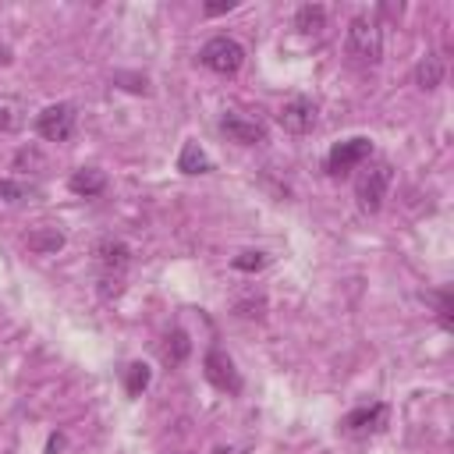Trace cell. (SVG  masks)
Instances as JSON below:
<instances>
[{"instance_id":"obj_1","label":"cell","mask_w":454,"mask_h":454,"mask_svg":"<svg viewBox=\"0 0 454 454\" xmlns=\"http://www.w3.org/2000/svg\"><path fill=\"white\" fill-rule=\"evenodd\" d=\"M348 57L355 60V64H380V57H383V32H380V21L376 18H369V14H358V18H351V25H348Z\"/></svg>"},{"instance_id":"obj_2","label":"cell","mask_w":454,"mask_h":454,"mask_svg":"<svg viewBox=\"0 0 454 454\" xmlns=\"http://www.w3.org/2000/svg\"><path fill=\"white\" fill-rule=\"evenodd\" d=\"M390 177H394L390 163H383V160H380V163H369V167L358 174V181H355L358 206H362V209H369V213H376V209L383 206V199H387Z\"/></svg>"},{"instance_id":"obj_3","label":"cell","mask_w":454,"mask_h":454,"mask_svg":"<svg viewBox=\"0 0 454 454\" xmlns=\"http://www.w3.org/2000/svg\"><path fill=\"white\" fill-rule=\"evenodd\" d=\"M199 60H202L209 71H216V74H234V71L245 64V50H241V43L231 39V35H213V39L199 50Z\"/></svg>"},{"instance_id":"obj_4","label":"cell","mask_w":454,"mask_h":454,"mask_svg":"<svg viewBox=\"0 0 454 454\" xmlns=\"http://www.w3.org/2000/svg\"><path fill=\"white\" fill-rule=\"evenodd\" d=\"M369 156H372V138H365V135L344 138V142H337V145L326 153V174L344 177V174H351L355 167H362Z\"/></svg>"},{"instance_id":"obj_5","label":"cell","mask_w":454,"mask_h":454,"mask_svg":"<svg viewBox=\"0 0 454 454\" xmlns=\"http://www.w3.org/2000/svg\"><path fill=\"white\" fill-rule=\"evenodd\" d=\"M96 259H99V270H103V294H110V284H114V291H121L124 270H128V262H131L128 245L106 238V241L96 245Z\"/></svg>"},{"instance_id":"obj_6","label":"cell","mask_w":454,"mask_h":454,"mask_svg":"<svg viewBox=\"0 0 454 454\" xmlns=\"http://www.w3.org/2000/svg\"><path fill=\"white\" fill-rule=\"evenodd\" d=\"M74 106L71 103H53V106H46V110H39V117H35V131H39V138H46V142H64V138H71V131H74Z\"/></svg>"},{"instance_id":"obj_7","label":"cell","mask_w":454,"mask_h":454,"mask_svg":"<svg viewBox=\"0 0 454 454\" xmlns=\"http://www.w3.org/2000/svg\"><path fill=\"white\" fill-rule=\"evenodd\" d=\"M316 117H319V110H316V103H312L309 96H291V99H284V106H280V114H277L280 128L291 131V135H309V131L316 128Z\"/></svg>"},{"instance_id":"obj_8","label":"cell","mask_w":454,"mask_h":454,"mask_svg":"<svg viewBox=\"0 0 454 454\" xmlns=\"http://www.w3.org/2000/svg\"><path fill=\"white\" fill-rule=\"evenodd\" d=\"M202 372H206V380H209L216 390H223V394H238V390H241V372L234 369L231 355H223L220 348H209V351H206Z\"/></svg>"},{"instance_id":"obj_9","label":"cell","mask_w":454,"mask_h":454,"mask_svg":"<svg viewBox=\"0 0 454 454\" xmlns=\"http://www.w3.org/2000/svg\"><path fill=\"white\" fill-rule=\"evenodd\" d=\"M383 426H387V404L383 401L362 404V408H355L340 419V433H348V436H372Z\"/></svg>"},{"instance_id":"obj_10","label":"cell","mask_w":454,"mask_h":454,"mask_svg":"<svg viewBox=\"0 0 454 454\" xmlns=\"http://www.w3.org/2000/svg\"><path fill=\"white\" fill-rule=\"evenodd\" d=\"M220 131H223L231 142H238V145H259V142H266V128H262V121L245 117V114H223Z\"/></svg>"},{"instance_id":"obj_11","label":"cell","mask_w":454,"mask_h":454,"mask_svg":"<svg viewBox=\"0 0 454 454\" xmlns=\"http://www.w3.org/2000/svg\"><path fill=\"white\" fill-rule=\"evenodd\" d=\"M67 188H71L74 195L92 199V195H99V192L106 188V174L96 170V167H82V170H74V174L67 177Z\"/></svg>"},{"instance_id":"obj_12","label":"cell","mask_w":454,"mask_h":454,"mask_svg":"<svg viewBox=\"0 0 454 454\" xmlns=\"http://www.w3.org/2000/svg\"><path fill=\"white\" fill-rule=\"evenodd\" d=\"M177 170L181 174H209L213 170V160L206 156V149L199 142H184L181 145V156H177Z\"/></svg>"},{"instance_id":"obj_13","label":"cell","mask_w":454,"mask_h":454,"mask_svg":"<svg viewBox=\"0 0 454 454\" xmlns=\"http://www.w3.org/2000/svg\"><path fill=\"white\" fill-rule=\"evenodd\" d=\"M188 351H192V340H188L184 330H170V333L163 337V362H167V365H181V362L188 358Z\"/></svg>"},{"instance_id":"obj_14","label":"cell","mask_w":454,"mask_h":454,"mask_svg":"<svg viewBox=\"0 0 454 454\" xmlns=\"http://www.w3.org/2000/svg\"><path fill=\"white\" fill-rule=\"evenodd\" d=\"M323 25H326V11H323L319 4H301V7L294 11V28H298V32L312 35V32H319Z\"/></svg>"},{"instance_id":"obj_15","label":"cell","mask_w":454,"mask_h":454,"mask_svg":"<svg viewBox=\"0 0 454 454\" xmlns=\"http://www.w3.org/2000/svg\"><path fill=\"white\" fill-rule=\"evenodd\" d=\"M21 124H25V106H21V99L0 92V131H18Z\"/></svg>"},{"instance_id":"obj_16","label":"cell","mask_w":454,"mask_h":454,"mask_svg":"<svg viewBox=\"0 0 454 454\" xmlns=\"http://www.w3.org/2000/svg\"><path fill=\"white\" fill-rule=\"evenodd\" d=\"M415 82L422 85V89H436L440 82H443V60L440 57H426V60H419V67H415Z\"/></svg>"},{"instance_id":"obj_17","label":"cell","mask_w":454,"mask_h":454,"mask_svg":"<svg viewBox=\"0 0 454 454\" xmlns=\"http://www.w3.org/2000/svg\"><path fill=\"white\" fill-rule=\"evenodd\" d=\"M149 380H153V372H149L145 362H131V365L124 369V390H128L131 397H138V394L149 387Z\"/></svg>"},{"instance_id":"obj_18","label":"cell","mask_w":454,"mask_h":454,"mask_svg":"<svg viewBox=\"0 0 454 454\" xmlns=\"http://www.w3.org/2000/svg\"><path fill=\"white\" fill-rule=\"evenodd\" d=\"M25 241H28V248H35V252H57V248L64 245V234H60L57 227H43V231H32Z\"/></svg>"},{"instance_id":"obj_19","label":"cell","mask_w":454,"mask_h":454,"mask_svg":"<svg viewBox=\"0 0 454 454\" xmlns=\"http://www.w3.org/2000/svg\"><path fill=\"white\" fill-rule=\"evenodd\" d=\"M43 167H46V160H43V153H39V149H28V145H25V149H18V153H14V170H18V174H25V170L39 174Z\"/></svg>"},{"instance_id":"obj_20","label":"cell","mask_w":454,"mask_h":454,"mask_svg":"<svg viewBox=\"0 0 454 454\" xmlns=\"http://www.w3.org/2000/svg\"><path fill=\"white\" fill-rule=\"evenodd\" d=\"M0 199L4 202H28V199H35V188L21 184V181H0Z\"/></svg>"},{"instance_id":"obj_21","label":"cell","mask_w":454,"mask_h":454,"mask_svg":"<svg viewBox=\"0 0 454 454\" xmlns=\"http://www.w3.org/2000/svg\"><path fill=\"white\" fill-rule=\"evenodd\" d=\"M270 262V255L266 252H238L234 259H231V266L234 270H241V273H255V270H262Z\"/></svg>"},{"instance_id":"obj_22","label":"cell","mask_w":454,"mask_h":454,"mask_svg":"<svg viewBox=\"0 0 454 454\" xmlns=\"http://www.w3.org/2000/svg\"><path fill=\"white\" fill-rule=\"evenodd\" d=\"M436 309H440V323H443V330H450V294H447V291L436 294Z\"/></svg>"},{"instance_id":"obj_23","label":"cell","mask_w":454,"mask_h":454,"mask_svg":"<svg viewBox=\"0 0 454 454\" xmlns=\"http://www.w3.org/2000/svg\"><path fill=\"white\" fill-rule=\"evenodd\" d=\"M234 7H238V0H213V4L202 7V14L213 18V14H227V11H234Z\"/></svg>"},{"instance_id":"obj_24","label":"cell","mask_w":454,"mask_h":454,"mask_svg":"<svg viewBox=\"0 0 454 454\" xmlns=\"http://www.w3.org/2000/svg\"><path fill=\"white\" fill-rule=\"evenodd\" d=\"M209 454H248L245 447H213Z\"/></svg>"},{"instance_id":"obj_25","label":"cell","mask_w":454,"mask_h":454,"mask_svg":"<svg viewBox=\"0 0 454 454\" xmlns=\"http://www.w3.org/2000/svg\"><path fill=\"white\" fill-rule=\"evenodd\" d=\"M0 60H7V53H4V50H0Z\"/></svg>"}]
</instances>
